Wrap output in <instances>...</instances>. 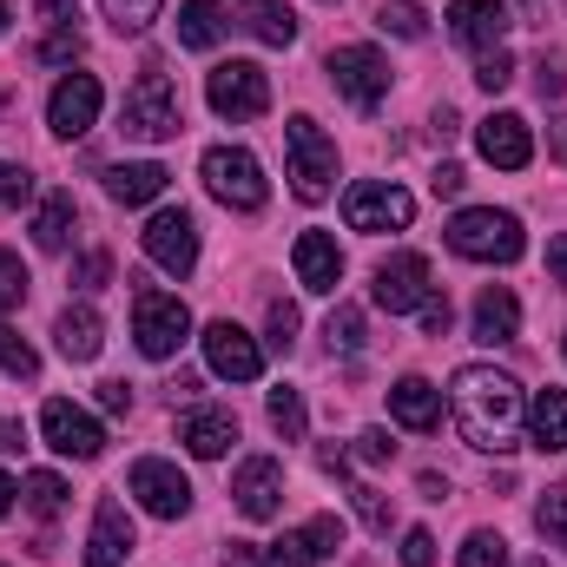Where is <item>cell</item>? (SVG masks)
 Returning a JSON list of instances; mask_svg holds the SVG:
<instances>
[{"instance_id":"cell-23","label":"cell","mask_w":567,"mask_h":567,"mask_svg":"<svg viewBox=\"0 0 567 567\" xmlns=\"http://www.w3.org/2000/svg\"><path fill=\"white\" fill-rule=\"evenodd\" d=\"M165 185H172V172H165L158 158L106 165V192H113V205H152V198H165Z\"/></svg>"},{"instance_id":"cell-55","label":"cell","mask_w":567,"mask_h":567,"mask_svg":"<svg viewBox=\"0 0 567 567\" xmlns=\"http://www.w3.org/2000/svg\"><path fill=\"white\" fill-rule=\"evenodd\" d=\"M548 158H561V165H567V113L548 120Z\"/></svg>"},{"instance_id":"cell-24","label":"cell","mask_w":567,"mask_h":567,"mask_svg":"<svg viewBox=\"0 0 567 567\" xmlns=\"http://www.w3.org/2000/svg\"><path fill=\"white\" fill-rule=\"evenodd\" d=\"M390 416L403 429H435L442 423V390H435L429 377H403V383L390 390Z\"/></svg>"},{"instance_id":"cell-59","label":"cell","mask_w":567,"mask_h":567,"mask_svg":"<svg viewBox=\"0 0 567 567\" xmlns=\"http://www.w3.org/2000/svg\"><path fill=\"white\" fill-rule=\"evenodd\" d=\"M7 20H13V13H7V7H0V40H7Z\"/></svg>"},{"instance_id":"cell-1","label":"cell","mask_w":567,"mask_h":567,"mask_svg":"<svg viewBox=\"0 0 567 567\" xmlns=\"http://www.w3.org/2000/svg\"><path fill=\"white\" fill-rule=\"evenodd\" d=\"M449 416L468 449L502 455V449H515V429H522V383L495 363H462L449 383Z\"/></svg>"},{"instance_id":"cell-12","label":"cell","mask_w":567,"mask_h":567,"mask_svg":"<svg viewBox=\"0 0 567 567\" xmlns=\"http://www.w3.org/2000/svg\"><path fill=\"white\" fill-rule=\"evenodd\" d=\"M126 495L140 502L145 515H158V522H178V515H192V482H185L172 462H158V455L133 462V475H126Z\"/></svg>"},{"instance_id":"cell-44","label":"cell","mask_w":567,"mask_h":567,"mask_svg":"<svg viewBox=\"0 0 567 567\" xmlns=\"http://www.w3.org/2000/svg\"><path fill=\"white\" fill-rule=\"evenodd\" d=\"M258 567H310V548H303V535H284V542H271V548L258 555Z\"/></svg>"},{"instance_id":"cell-52","label":"cell","mask_w":567,"mask_h":567,"mask_svg":"<svg viewBox=\"0 0 567 567\" xmlns=\"http://www.w3.org/2000/svg\"><path fill=\"white\" fill-rule=\"evenodd\" d=\"M429 185H435V198H455L468 178H462V165H435V178H429Z\"/></svg>"},{"instance_id":"cell-54","label":"cell","mask_w":567,"mask_h":567,"mask_svg":"<svg viewBox=\"0 0 567 567\" xmlns=\"http://www.w3.org/2000/svg\"><path fill=\"white\" fill-rule=\"evenodd\" d=\"M548 278L567 290V238H548Z\"/></svg>"},{"instance_id":"cell-37","label":"cell","mask_w":567,"mask_h":567,"mask_svg":"<svg viewBox=\"0 0 567 567\" xmlns=\"http://www.w3.org/2000/svg\"><path fill=\"white\" fill-rule=\"evenodd\" d=\"M303 548H310V561H330L343 548V522L337 515H310L303 522Z\"/></svg>"},{"instance_id":"cell-3","label":"cell","mask_w":567,"mask_h":567,"mask_svg":"<svg viewBox=\"0 0 567 567\" xmlns=\"http://www.w3.org/2000/svg\"><path fill=\"white\" fill-rule=\"evenodd\" d=\"M120 133H126V140H145V145L178 140V133H185L178 86H172L158 66H152V73H140V80H133V93L120 100Z\"/></svg>"},{"instance_id":"cell-5","label":"cell","mask_w":567,"mask_h":567,"mask_svg":"<svg viewBox=\"0 0 567 567\" xmlns=\"http://www.w3.org/2000/svg\"><path fill=\"white\" fill-rule=\"evenodd\" d=\"M205 100H212V113L231 120V126L265 120V113H271V73H265L258 60H225V66H212Z\"/></svg>"},{"instance_id":"cell-60","label":"cell","mask_w":567,"mask_h":567,"mask_svg":"<svg viewBox=\"0 0 567 567\" xmlns=\"http://www.w3.org/2000/svg\"><path fill=\"white\" fill-rule=\"evenodd\" d=\"M528 567H548V561H528Z\"/></svg>"},{"instance_id":"cell-6","label":"cell","mask_w":567,"mask_h":567,"mask_svg":"<svg viewBox=\"0 0 567 567\" xmlns=\"http://www.w3.org/2000/svg\"><path fill=\"white\" fill-rule=\"evenodd\" d=\"M198 172H205V192H212L218 205H231V212H258V205L271 198V185H265V165H258L245 145H212Z\"/></svg>"},{"instance_id":"cell-20","label":"cell","mask_w":567,"mask_h":567,"mask_svg":"<svg viewBox=\"0 0 567 567\" xmlns=\"http://www.w3.org/2000/svg\"><path fill=\"white\" fill-rule=\"evenodd\" d=\"M290 265H297V284L317 290V297H330V290L343 284V251H337L330 231H303V238L290 245Z\"/></svg>"},{"instance_id":"cell-47","label":"cell","mask_w":567,"mask_h":567,"mask_svg":"<svg viewBox=\"0 0 567 567\" xmlns=\"http://www.w3.org/2000/svg\"><path fill=\"white\" fill-rule=\"evenodd\" d=\"M403 567H435V535L429 528H410L403 535Z\"/></svg>"},{"instance_id":"cell-18","label":"cell","mask_w":567,"mask_h":567,"mask_svg":"<svg viewBox=\"0 0 567 567\" xmlns=\"http://www.w3.org/2000/svg\"><path fill=\"white\" fill-rule=\"evenodd\" d=\"M133 561V515L120 495H106L93 508V535H86V567H126Z\"/></svg>"},{"instance_id":"cell-2","label":"cell","mask_w":567,"mask_h":567,"mask_svg":"<svg viewBox=\"0 0 567 567\" xmlns=\"http://www.w3.org/2000/svg\"><path fill=\"white\" fill-rule=\"evenodd\" d=\"M442 238H449L455 258H475V265H515V258L528 251L522 218H515V212H495V205H468V212H455Z\"/></svg>"},{"instance_id":"cell-61","label":"cell","mask_w":567,"mask_h":567,"mask_svg":"<svg viewBox=\"0 0 567 567\" xmlns=\"http://www.w3.org/2000/svg\"><path fill=\"white\" fill-rule=\"evenodd\" d=\"M561 350H567V343H561Z\"/></svg>"},{"instance_id":"cell-38","label":"cell","mask_w":567,"mask_h":567,"mask_svg":"<svg viewBox=\"0 0 567 567\" xmlns=\"http://www.w3.org/2000/svg\"><path fill=\"white\" fill-rule=\"evenodd\" d=\"M20 488H27V508H33V515H60V502H66V482H60V475H47V468H40V475H27Z\"/></svg>"},{"instance_id":"cell-46","label":"cell","mask_w":567,"mask_h":567,"mask_svg":"<svg viewBox=\"0 0 567 567\" xmlns=\"http://www.w3.org/2000/svg\"><path fill=\"white\" fill-rule=\"evenodd\" d=\"M535 86H542V100L548 93H567V53H542L535 60Z\"/></svg>"},{"instance_id":"cell-8","label":"cell","mask_w":567,"mask_h":567,"mask_svg":"<svg viewBox=\"0 0 567 567\" xmlns=\"http://www.w3.org/2000/svg\"><path fill=\"white\" fill-rule=\"evenodd\" d=\"M410 218H416V198L390 178H363V185L343 192V225L350 231H410Z\"/></svg>"},{"instance_id":"cell-7","label":"cell","mask_w":567,"mask_h":567,"mask_svg":"<svg viewBox=\"0 0 567 567\" xmlns=\"http://www.w3.org/2000/svg\"><path fill=\"white\" fill-rule=\"evenodd\" d=\"M185 330H192V310H185L172 290H152V284H140V290H133V337H140V350L152 357V363L178 357Z\"/></svg>"},{"instance_id":"cell-10","label":"cell","mask_w":567,"mask_h":567,"mask_svg":"<svg viewBox=\"0 0 567 567\" xmlns=\"http://www.w3.org/2000/svg\"><path fill=\"white\" fill-rule=\"evenodd\" d=\"M140 238H145V258H152L165 278H192V265H198V225H192L185 205L152 212V225H145Z\"/></svg>"},{"instance_id":"cell-30","label":"cell","mask_w":567,"mask_h":567,"mask_svg":"<svg viewBox=\"0 0 567 567\" xmlns=\"http://www.w3.org/2000/svg\"><path fill=\"white\" fill-rule=\"evenodd\" d=\"M271 429H278L284 442H303V429H310V416H303V396H297L290 383H278V390H271Z\"/></svg>"},{"instance_id":"cell-43","label":"cell","mask_w":567,"mask_h":567,"mask_svg":"<svg viewBox=\"0 0 567 567\" xmlns=\"http://www.w3.org/2000/svg\"><path fill=\"white\" fill-rule=\"evenodd\" d=\"M350 502H357V515H363L370 535H390V502H383L377 488H350Z\"/></svg>"},{"instance_id":"cell-4","label":"cell","mask_w":567,"mask_h":567,"mask_svg":"<svg viewBox=\"0 0 567 567\" xmlns=\"http://www.w3.org/2000/svg\"><path fill=\"white\" fill-rule=\"evenodd\" d=\"M284 152H290V192H297L303 205H323L330 185H337V140H330L310 113H297V120L284 126Z\"/></svg>"},{"instance_id":"cell-49","label":"cell","mask_w":567,"mask_h":567,"mask_svg":"<svg viewBox=\"0 0 567 567\" xmlns=\"http://www.w3.org/2000/svg\"><path fill=\"white\" fill-rule=\"evenodd\" d=\"M100 410L126 416V410H133V383H120V377H113V383H100Z\"/></svg>"},{"instance_id":"cell-29","label":"cell","mask_w":567,"mask_h":567,"mask_svg":"<svg viewBox=\"0 0 567 567\" xmlns=\"http://www.w3.org/2000/svg\"><path fill=\"white\" fill-rule=\"evenodd\" d=\"M245 27L265 40V47H290L297 40V13L284 0H245Z\"/></svg>"},{"instance_id":"cell-57","label":"cell","mask_w":567,"mask_h":567,"mask_svg":"<svg viewBox=\"0 0 567 567\" xmlns=\"http://www.w3.org/2000/svg\"><path fill=\"white\" fill-rule=\"evenodd\" d=\"M13 495H20V488H13V482H7V475H0V515H7V508H13Z\"/></svg>"},{"instance_id":"cell-17","label":"cell","mask_w":567,"mask_h":567,"mask_svg":"<svg viewBox=\"0 0 567 567\" xmlns=\"http://www.w3.org/2000/svg\"><path fill=\"white\" fill-rule=\"evenodd\" d=\"M508 7L502 0H449V33L462 40V47H475V53H495L502 40H508Z\"/></svg>"},{"instance_id":"cell-50","label":"cell","mask_w":567,"mask_h":567,"mask_svg":"<svg viewBox=\"0 0 567 567\" xmlns=\"http://www.w3.org/2000/svg\"><path fill=\"white\" fill-rule=\"evenodd\" d=\"M390 449H396V442H390L383 429H363V435H357V455H363V462H390Z\"/></svg>"},{"instance_id":"cell-22","label":"cell","mask_w":567,"mask_h":567,"mask_svg":"<svg viewBox=\"0 0 567 567\" xmlns=\"http://www.w3.org/2000/svg\"><path fill=\"white\" fill-rule=\"evenodd\" d=\"M53 337H60V357H73V363H93L106 350V323H100L93 303H66L60 323H53Z\"/></svg>"},{"instance_id":"cell-26","label":"cell","mask_w":567,"mask_h":567,"mask_svg":"<svg viewBox=\"0 0 567 567\" xmlns=\"http://www.w3.org/2000/svg\"><path fill=\"white\" fill-rule=\"evenodd\" d=\"M528 442H535L542 455H561L567 449V390H542V396L528 403Z\"/></svg>"},{"instance_id":"cell-35","label":"cell","mask_w":567,"mask_h":567,"mask_svg":"<svg viewBox=\"0 0 567 567\" xmlns=\"http://www.w3.org/2000/svg\"><path fill=\"white\" fill-rule=\"evenodd\" d=\"M535 528H542V542H548V548H567V488H548V495H542Z\"/></svg>"},{"instance_id":"cell-34","label":"cell","mask_w":567,"mask_h":567,"mask_svg":"<svg viewBox=\"0 0 567 567\" xmlns=\"http://www.w3.org/2000/svg\"><path fill=\"white\" fill-rule=\"evenodd\" d=\"M377 27H383V33H396V40H423L429 13L416 7V0H396V7H383V13H377Z\"/></svg>"},{"instance_id":"cell-51","label":"cell","mask_w":567,"mask_h":567,"mask_svg":"<svg viewBox=\"0 0 567 567\" xmlns=\"http://www.w3.org/2000/svg\"><path fill=\"white\" fill-rule=\"evenodd\" d=\"M416 317H423V330H429V337H442V330H449V297H429V303L416 310Z\"/></svg>"},{"instance_id":"cell-48","label":"cell","mask_w":567,"mask_h":567,"mask_svg":"<svg viewBox=\"0 0 567 567\" xmlns=\"http://www.w3.org/2000/svg\"><path fill=\"white\" fill-rule=\"evenodd\" d=\"M73 278H80V290H100V284L113 278V258H106V251H86V258H80V271H73Z\"/></svg>"},{"instance_id":"cell-16","label":"cell","mask_w":567,"mask_h":567,"mask_svg":"<svg viewBox=\"0 0 567 567\" xmlns=\"http://www.w3.org/2000/svg\"><path fill=\"white\" fill-rule=\"evenodd\" d=\"M231 495H238L245 522H271L284 508V462L278 455H245L238 475H231Z\"/></svg>"},{"instance_id":"cell-28","label":"cell","mask_w":567,"mask_h":567,"mask_svg":"<svg viewBox=\"0 0 567 567\" xmlns=\"http://www.w3.org/2000/svg\"><path fill=\"white\" fill-rule=\"evenodd\" d=\"M33 245L40 251H66L73 245V192H47L33 212Z\"/></svg>"},{"instance_id":"cell-14","label":"cell","mask_w":567,"mask_h":567,"mask_svg":"<svg viewBox=\"0 0 567 567\" xmlns=\"http://www.w3.org/2000/svg\"><path fill=\"white\" fill-rule=\"evenodd\" d=\"M40 435H47V449H60V455H73V462H93V455L106 449V429L93 423L80 403H66V396H53V403L40 410Z\"/></svg>"},{"instance_id":"cell-56","label":"cell","mask_w":567,"mask_h":567,"mask_svg":"<svg viewBox=\"0 0 567 567\" xmlns=\"http://www.w3.org/2000/svg\"><path fill=\"white\" fill-rule=\"evenodd\" d=\"M20 442H27L20 423H7V416H0V455H20Z\"/></svg>"},{"instance_id":"cell-41","label":"cell","mask_w":567,"mask_h":567,"mask_svg":"<svg viewBox=\"0 0 567 567\" xmlns=\"http://www.w3.org/2000/svg\"><path fill=\"white\" fill-rule=\"evenodd\" d=\"M27 198H33V172L0 158V212H13V205H27Z\"/></svg>"},{"instance_id":"cell-25","label":"cell","mask_w":567,"mask_h":567,"mask_svg":"<svg viewBox=\"0 0 567 567\" xmlns=\"http://www.w3.org/2000/svg\"><path fill=\"white\" fill-rule=\"evenodd\" d=\"M515 330H522V303H515V290L488 284V290L475 297V337H482V343H508Z\"/></svg>"},{"instance_id":"cell-13","label":"cell","mask_w":567,"mask_h":567,"mask_svg":"<svg viewBox=\"0 0 567 567\" xmlns=\"http://www.w3.org/2000/svg\"><path fill=\"white\" fill-rule=\"evenodd\" d=\"M370 297H377L390 317L423 310L429 297H435V284H429V258L423 251H396V258H383V265H377V284H370Z\"/></svg>"},{"instance_id":"cell-15","label":"cell","mask_w":567,"mask_h":567,"mask_svg":"<svg viewBox=\"0 0 567 567\" xmlns=\"http://www.w3.org/2000/svg\"><path fill=\"white\" fill-rule=\"evenodd\" d=\"M100 106H106V86H100L93 73H73V80L53 86V100H47V126H53L60 140H80V133H93Z\"/></svg>"},{"instance_id":"cell-9","label":"cell","mask_w":567,"mask_h":567,"mask_svg":"<svg viewBox=\"0 0 567 567\" xmlns=\"http://www.w3.org/2000/svg\"><path fill=\"white\" fill-rule=\"evenodd\" d=\"M323 73H330V86H337L350 106H363V113H377L383 93H390V60H383L377 47H337V53L323 60Z\"/></svg>"},{"instance_id":"cell-39","label":"cell","mask_w":567,"mask_h":567,"mask_svg":"<svg viewBox=\"0 0 567 567\" xmlns=\"http://www.w3.org/2000/svg\"><path fill=\"white\" fill-rule=\"evenodd\" d=\"M20 303H27V265L0 251V317H7V310H20Z\"/></svg>"},{"instance_id":"cell-19","label":"cell","mask_w":567,"mask_h":567,"mask_svg":"<svg viewBox=\"0 0 567 567\" xmlns=\"http://www.w3.org/2000/svg\"><path fill=\"white\" fill-rule=\"evenodd\" d=\"M475 152H482L488 165H502V172H522V165L535 158V133H528L522 113H495V120L475 126Z\"/></svg>"},{"instance_id":"cell-36","label":"cell","mask_w":567,"mask_h":567,"mask_svg":"<svg viewBox=\"0 0 567 567\" xmlns=\"http://www.w3.org/2000/svg\"><path fill=\"white\" fill-rule=\"evenodd\" d=\"M323 337H330V350H363V310L357 303H337L330 323H323Z\"/></svg>"},{"instance_id":"cell-42","label":"cell","mask_w":567,"mask_h":567,"mask_svg":"<svg viewBox=\"0 0 567 567\" xmlns=\"http://www.w3.org/2000/svg\"><path fill=\"white\" fill-rule=\"evenodd\" d=\"M86 53V40H80V27H53L47 33V47H40V60H53V66H66V60H80Z\"/></svg>"},{"instance_id":"cell-11","label":"cell","mask_w":567,"mask_h":567,"mask_svg":"<svg viewBox=\"0 0 567 567\" xmlns=\"http://www.w3.org/2000/svg\"><path fill=\"white\" fill-rule=\"evenodd\" d=\"M205 363L225 383H258L265 377V343L251 330H238L231 317H218V323H205Z\"/></svg>"},{"instance_id":"cell-31","label":"cell","mask_w":567,"mask_h":567,"mask_svg":"<svg viewBox=\"0 0 567 567\" xmlns=\"http://www.w3.org/2000/svg\"><path fill=\"white\" fill-rule=\"evenodd\" d=\"M158 7H165V0H100V13L113 20V33H145V27L158 20Z\"/></svg>"},{"instance_id":"cell-45","label":"cell","mask_w":567,"mask_h":567,"mask_svg":"<svg viewBox=\"0 0 567 567\" xmlns=\"http://www.w3.org/2000/svg\"><path fill=\"white\" fill-rule=\"evenodd\" d=\"M290 337H297V303H271V317H265V343H271V350H290Z\"/></svg>"},{"instance_id":"cell-33","label":"cell","mask_w":567,"mask_h":567,"mask_svg":"<svg viewBox=\"0 0 567 567\" xmlns=\"http://www.w3.org/2000/svg\"><path fill=\"white\" fill-rule=\"evenodd\" d=\"M0 370H7L13 383H33V377H40L33 343H27V337H13V330H0Z\"/></svg>"},{"instance_id":"cell-58","label":"cell","mask_w":567,"mask_h":567,"mask_svg":"<svg viewBox=\"0 0 567 567\" xmlns=\"http://www.w3.org/2000/svg\"><path fill=\"white\" fill-rule=\"evenodd\" d=\"M522 7H528V20H542V13H548V0H522Z\"/></svg>"},{"instance_id":"cell-21","label":"cell","mask_w":567,"mask_h":567,"mask_svg":"<svg viewBox=\"0 0 567 567\" xmlns=\"http://www.w3.org/2000/svg\"><path fill=\"white\" fill-rule=\"evenodd\" d=\"M178 442H185L198 462H218V455L238 442V416H231V410H185V416H178Z\"/></svg>"},{"instance_id":"cell-32","label":"cell","mask_w":567,"mask_h":567,"mask_svg":"<svg viewBox=\"0 0 567 567\" xmlns=\"http://www.w3.org/2000/svg\"><path fill=\"white\" fill-rule=\"evenodd\" d=\"M455 567H508V542H502L495 528H475V535L462 542V555H455Z\"/></svg>"},{"instance_id":"cell-40","label":"cell","mask_w":567,"mask_h":567,"mask_svg":"<svg viewBox=\"0 0 567 567\" xmlns=\"http://www.w3.org/2000/svg\"><path fill=\"white\" fill-rule=\"evenodd\" d=\"M475 80H482L488 93H502V86L515 80V53H508V47H495V53H482V60H475Z\"/></svg>"},{"instance_id":"cell-27","label":"cell","mask_w":567,"mask_h":567,"mask_svg":"<svg viewBox=\"0 0 567 567\" xmlns=\"http://www.w3.org/2000/svg\"><path fill=\"white\" fill-rule=\"evenodd\" d=\"M218 40H225V7H218V0H185V7H178V47L212 53Z\"/></svg>"},{"instance_id":"cell-53","label":"cell","mask_w":567,"mask_h":567,"mask_svg":"<svg viewBox=\"0 0 567 567\" xmlns=\"http://www.w3.org/2000/svg\"><path fill=\"white\" fill-rule=\"evenodd\" d=\"M40 20H47V27H73L80 13H73V0H40Z\"/></svg>"}]
</instances>
